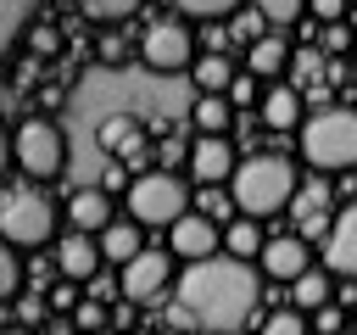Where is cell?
<instances>
[{"label":"cell","mask_w":357,"mask_h":335,"mask_svg":"<svg viewBox=\"0 0 357 335\" xmlns=\"http://www.w3.org/2000/svg\"><path fill=\"white\" fill-rule=\"evenodd\" d=\"M257 268L234 262V257H206L190 262L178 279V302H173V324H195V329H223L234 335L251 313H257Z\"/></svg>","instance_id":"cell-1"},{"label":"cell","mask_w":357,"mask_h":335,"mask_svg":"<svg viewBox=\"0 0 357 335\" xmlns=\"http://www.w3.org/2000/svg\"><path fill=\"white\" fill-rule=\"evenodd\" d=\"M296 190H301L296 168H290L284 156H268V151L245 156V162L234 168V179H229V201H234L245 218H268V212L290 207Z\"/></svg>","instance_id":"cell-2"},{"label":"cell","mask_w":357,"mask_h":335,"mask_svg":"<svg viewBox=\"0 0 357 335\" xmlns=\"http://www.w3.org/2000/svg\"><path fill=\"white\" fill-rule=\"evenodd\" d=\"M301 156L312 168H357V112L351 106H324L301 123Z\"/></svg>","instance_id":"cell-3"},{"label":"cell","mask_w":357,"mask_h":335,"mask_svg":"<svg viewBox=\"0 0 357 335\" xmlns=\"http://www.w3.org/2000/svg\"><path fill=\"white\" fill-rule=\"evenodd\" d=\"M56 229V207L45 190H6L0 195V240L6 246H45Z\"/></svg>","instance_id":"cell-4"},{"label":"cell","mask_w":357,"mask_h":335,"mask_svg":"<svg viewBox=\"0 0 357 335\" xmlns=\"http://www.w3.org/2000/svg\"><path fill=\"white\" fill-rule=\"evenodd\" d=\"M11 162H17L28 179H56V173L67 168V134H61V123L28 117V123L11 134Z\"/></svg>","instance_id":"cell-5"},{"label":"cell","mask_w":357,"mask_h":335,"mask_svg":"<svg viewBox=\"0 0 357 335\" xmlns=\"http://www.w3.org/2000/svg\"><path fill=\"white\" fill-rule=\"evenodd\" d=\"M190 195H184V184H178V173H167V168H151V173H139L134 184H128V218L134 223H178L190 207H184Z\"/></svg>","instance_id":"cell-6"},{"label":"cell","mask_w":357,"mask_h":335,"mask_svg":"<svg viewBox=\"0 0 357 335\" xmlns=\"http://www.w3.org/2000/svg\"><path fill=\"white\" fill-rule=\"evenodd\" d=\"M139 56H145L151 73H184V67H195V34H190V22L156 17L139 34Z\"/></svg>","instance_id":"cell-7"},{"label":"cell","mask_w":357,"mask_h":335,"mask_svg":"<svg viewBox=\"0 0 357 335\" xmlns=\"http://www.w3.org/2000/svg\"><path fill=\"white\" fill-rule=\"evenodd\" d=\"M167 279H173V251H139V257L117 274V285H123V302H128V307H134V302L162 296V290H167Z\"/></svg>","instance_id":"cell-8"},{"label":"cell","mask_w":357,"mask_h":335,"mask_svg":"<svg viewBox=\"0 0 357 335\" xmlns=\"http://www.w3.org/2000/svg\"><path fill=\"white\" fill-rule=\"evenodd\" d=\"M218 223L206 218V212H184L173 229H167V251L173 257H184V262H206V257H218Z\"/></svg>","instance_id":"cell-9"},{"label":"cell","mask_w":357,"mask_h":335,"mask_svg":"<svg viewBox=\"0 0 357 335\" xmlns=\"http://www.w3.org/2000/svg\"><path fill=\"white\" fill-rule=\"evenodd\" d=\"M324 268L340 274V279H357V195L335 212L329 223V240H324Z\"/></svg>","instance_id":"cell-10"},{"label":"cell","mask_w":357,"mask_h":335,"mask_svg":"<svg viewBox=\"0 0 357 335\" xmlns=\"http://www.w3.org/2000/svg\"><path fill=\"white\" fill-rule=\"evenodd\" d=\"M234 145L229 140H195L190 145V179L195 184H206V190H218L223 179H234Z\"/></svg>","instance_id":"cell-11"},{"label":"cell","mask_w":357,"mask_h":335,"mask_svg":"<svg viewBox=\"0 0 357 335\" xmlns=\"http://www.w3.org/2000/svg\"><path fill=\"white\" fill-rule=\"evenodd\" d=\"M67 223H73V234H100L106 223H117L112 218V195L100 184H78L67 195Z\"/></svg>","instance_id":"cell-12"},{"label":"cell","mask_w":357,"mask_h":335,"mask_svg":"<svg viewBox=\"0 0 357 335\" xmlns=\"http://www.w3.org/2000/svg\"><path fill=\"white\" fill-rule=\"evenodd\" d=\"M262 268H268V279L296 285V279L312 268V251H307V240H301V234H279V240H268V246H262Z\"/></svg>","instance_id":"cell-13"},{"label":"cell","mask_w":357,"mask_h":335,"mask_svg":"<svg viewBox=\"0 0 357 335\" xmlns=\"http://www.w3.org/2000/svg\"><path fill=\"white\" fill-rule=\"evenodd\" d=\"M56 268H61L67 285L95 279V268H100V240H89V234H61V246H56Z\"/></svg>","instance_id":"cell-14"},{"label":"cell","mask_w":357,"mask_h":335,"mask_svg":"<svg viewBox=\"0 0 357 335\" xmlns=\"http://www.w3.org/2000/svg\"><path fill=\"white\" fill-rule=\"evenodd\" d=\"M257 112H262V123L268 128H279V134H301V89H290V84H268L262 89V100H257Z\"/></svg>","instance_id":"cell-15"},{"label":"cell","mask_w":357,"mask_h":335,"mask_svg":"<svg viewBox=\"0 0 357 335\" xmlns=\"http://www.w3.org/2000/svg\"><path fill=\"white\" fill-rule=\"evenodd\" d=\"M329 207H335L329 179H307V184L296 190V201H290V212H296V223H301V229H329V223H335V218H329Z\"/></svg>","instance_id":"cell-16"},{"label":"cell","mask_w":357,"mask_h":335,"mask_svg":"<svg viewBox=\"0 0 357 335\" xmlns=\"http://www.w3.org/2000/svg\"><path fill=\"white\" fill-rule=\"evenodd\" d=\"M284 67H290V45H284L279 34H262V39H251V50H245V73H251L257 84H273Z\"/></svg>","instance_id":"cell-17"},{"label":"cell","mask_w":357,"mask_h":335,"mask_svg":"<svg viewBox=\"0 0 357 335\" xmlns=\"http://www.w3.org/2000/svg\"><path fill=\"white\" fill-rule=\"evenodd\" d=\"M139 251H145V246H139V223H134V218H128V223L117 218V223H106V229H100V257H106V262L128 268Z\"/></svg>","instance_id":"cell-18"},{"label":"cell","mask_w":357,"mask_h":335,"mask_svg":"<svg viewBox=\"0 0 357 335\" xmlns=\"http://www.w3.org/2000/svg\"><path fill=\"white\" fill-rule=\"evenodd\" d=\"M229 84H234V67H229L223 50L195 56V89H201V95H229Z\"/></svg>","instance_id":"cell-19"},{"label":"cell","mask_w":357,"mask_h":335,"mask_svg":"<svg viewBox=\"0 0 357 335\" xmlns=\"http://www.w3.org/2000/svg\"><path fill=\"white\" fill-rule=\"evenodd\" d=\"M190 117H195V128H201V140H223V128H229V117H234V106H229L223 95H195V106H190Z\"/></svg>","instance_id":"cell-20"},{"label":"cell","mask_w":357,"mask_h":335,"mask_svg":"<svg viewBox=\"0 0 357 335\" xmlns=\"http://www.w3.org/2000/svg\"><path fill=\"white\" fill-rule=\"evenodd\" d=\"M296 313H318V307H329V296H335V285H329V268H307L296 285Z\"/></svg>","instance_id":"cell-21"},{"label":"cell","mask_w":357,"mask_h":335,"mask_svg":"<svg viewBox=\"0 0 357 335\" xmlns=\"http://www.w3.org/2000/svg\"><path fill=\"white\" fill-rule=\"evenodd\" d=\"M223 246H229V257H234V262H251V257H262V246H268V240H262V229H257L251 218H240V223H229V229H223Z\"/></svg>","instance_id":"cell-22"},{"label":"cell","mask_w":357,"mask_h":335,"mask_svg":"<svg viewBox=\"0 0 357 335\" xmlns=\"http://www.w3.org/2000/svg\"><path fill=\"white\" fill-rule=\"evenodd\" d=\"M134 145H139V117H128V112L112 117L106 134H100V151H106V156H128Z\"/></svg>","instance_id":"cell-23"},{"label":"cell","mask_w":357,"mask_h":335,"mask_svg":"<svg viewBox=\"0 0 357 335\" xmlns=\"http://www.w3.org/2000/svg\"><path fill=\"white\" fill-rule=\"evenodd\" d=\"M173 17L178 22H218V17H229V0H178Z\"/></svg>","instance_id":"cell-24"},{"label":"cell","mask_w":357,"mask_h":335,"mask_svg":"<svg viewBox=\"0 0 357 335\" xmlns=\"http://www.w3.org/2000/svg\"><path fill=\"white\" fill-rule=\"evenodd\" d=\"M17 290H22V262H17V246L0 240V302L17 296Z\"/></svg>","instance_id":"cell-25"},{"label":"cell","mask_w":357,"mask_h":335,"mask_svg":"<svg viewBox=\"0 0 357 335\" xmlns=\"http://www.w3.org/2000/svg\"><path fill=\"white\" fill-rule=\"evenodd\" d=\"M307 11L296 6V0H262V22H273V28H296Z\"/></svg>","instance_id":"cell-26"},{"label":"cell","mask_w":357,"mask_h":335,"mask_svg":"<svg viewBox=\"0 0 357 335\" xmlns=\"http://www.w3.org/2000/svg\"><path fill=\"white\" fill-rule=\"evenodd\" d=\"M257 335H307V318L290 307V313H268V324L257 329Z\"/></svg>","instance_id":"cell-27"},{"label":"cell","mask_w":357,"mask_h":335,"mask_svg":"<svg viewBox=\"0 0 357 335\" xmlns=\"http://www.w3.org/2000/svg\"><path fill=\"white\" fill-rule=\"evenodd\" d=\"M123 17H134V6H128V0H117V6L89 0V6H84V22H123Z\"/></svg>","instance_id":"cell-28"},{"label":"cell","mask_w":357,"mask_h":335,"mask_svg":"<svg viewBox=\"0 0 357 335\" xmlns=\"http://www.w3.org/2000/svg\"><path fill=\"white\" fill-rule=\"evenodd\" d=\"M223 100H229V106H251V100H262V84H257L251 73H234V84H229Z\"/></svg>","instance_id":"cell-29"},{"label":"cell","mask_w":357,"mask_h":335,"mask_svg":"<svg viewBox=\"0 0 357 335\" xmlns=\"http://www.w3.org/2000/svg\"><path fill=\"white\" fill-rule=\"evenodd\" d=\"M312 329H318V335H346V313L329 302V307H318V313H312Z\"/></svg>","instance_id":"cell-30"},{"label":"cell","mask_w":357,"mask_h":335,"mask_svg":"<svg viewBox=\"0 0 357 335\" xmlns=\"http://www.w3.org/2000/svg\"><path fill=\"white\" fill-rule=\"evenodd\" d=\"M312 22L340 28V22H346V6H340V0H312Z\"/></svg>","instance_id":"cell-31"},{"label":"cell","mask_w":357,"mask_h":335,"mask_svg":"<svg viewBox=\"0 0 357 335\" xmlns=\"http://www.w3.org/2000/svg\"><path fill=\"white\" fill-rule=\"evenodd\" d=\"M100 324H106V313H100V307H89V302L73 313V329H84V335H106Z\"/></svg>","instance_id":"cell-32"},{"label":"cell","mask_w":357,"mask_h":335,"mask_svg":"<svg viewBox=\"0 0 357 335\" xmlns=\"http://www.w3.org/2000/svg\"><path fill=\"white\" fill-rule=\"evenodd\" d=\"M33 50H39V56H56V50H61V28L39 22V28H33Z\"/></svg>","instance_id":"cell-33"},{"label":"cell","mask_w":357,"mask_h":335,"mask_svg":"<svg viewBox=\"0 0 357 335\" xmlns=\"http://www.w3.org/2000/svg\"><path fill=\"white\" fill-rule=\"evenodd\" d=\"M324 50H351V34H346V28H329V34H324Z\"/></svg>","instance_id":"cell-34"},{"label":"cell","mask_w":357,"mask_h":335,"mask_svg":"<svg viewBox=\"0 0 357 335\" xmlns=\"http://www.w3.org/2000/svg\"><path fill=\"white\" fill-rule=\"evenodd\" d=\"M6 162H11V140H6V128H0V179H6Z\"/></svg>","instance_id":"cell-35"},{"label":"cell","mask_w":357,"mask_h":335,"mask_svg":"<svg viewBox=\"0 0 357 335\" xmlns=\"http://www.w3.org/2000/svg\"><path fill=\"white\" fill-rule=\"evenodd\" d=\"M45 335H78V329H73V324H50Z\"/></svg>","instance_id":"cell-36"},{"label":"cell","mask_w":357,"mask_h":335,"mask_svg":"<svg viewBox=\"0 0 357 335\" xmlns=\"http://www.w3.org/2000/svg\"><path fill=\"white\" fill-rule=\"evenodd\" d=\"M195 335H223V329H195Z\"/></svg>","instance_id":"cell-37"},{"label":"cell","mask_w":357,"mask_h":335,"mask_svg":"<svg viewBox=\"0 0 357 335\" xmlns=\"http://www.w3.org/2000/svg\"><path fill=\"white\" fill-rule=\"evenodd\" d=\"M0 335H28V329H0Z\"/></svg>","instance_id":"cell-38"},{"label":"cell","mask_w":357,"mask_h":335,"mask_svg":"<svg viewBox=\"0 0 357 335\" xmlns=\"http://www.w3.org/2000/svg\"><path fill=\"white\" fill-rule=\"evenodd\" d=\"M351 61H357V39H351Z\"/></svg>","instance_id":"cell-39"},{"label":"cell","mask_w":357,"mask_h":335,"mask_svg":"<svg viewBox=\"0 0 357 335\" xmlns=\"http://www.w3.org/2000/svg\"><path fill=\"white\" fill-rule=\"evenodd\" d=\"M106 335H112V329H106Z\"/></svg>","instance_id":"cell-40"}]
</instances>
